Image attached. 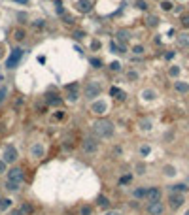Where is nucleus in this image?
Wrapping results in <instances>:
<instances>
[{"mask_svg": "<svg viewBox=\"0 0 189 215\" xmlns=\"http://www.w3.org/2000/svg\"><path fill=\"white\" fill-rule=\"evenodd\" d=\"M146 191H148V187H144V185L134 187V189L130 191V196L134 198L136 202H140V200H146Z\"/></svg>", "mask_w": 189, "mask_h": 215, "instance_id": "f8f14e48", "label": "nucleus"}, {"mask_svg": "<svg viewBox=\"0 0 189 215\" xmlns=\"http://www.w3.org/2000/svg\"><path fill=\"white\" fill-rule=\"evenodd\" d=\"M0 198H2V192H0Z\"/></svg>", "mask_w": 189, "mask_h": 215, "instance_id": "de8ad7c7", "label": "nucleus"}, {"mask_svg": "<svg viewBox=\"0 0 189 215\" xmlns=\"http://www.w3.org/2000/svg\"><path fill=\"white\" fill-rule=\"evenodd\" d=\"M102 215H123V213H121L119 209H108V211H104Z\"/></svg>", "mask_w": 189, "mask_h": 215, "instance_id": "e433bc0d", "label": "nucleus"}, {"mask_svg": "<svg viewBox=\"0 0 189 215\" xmlns=\"http://www.w3.org/2000/svg\"><path fill=\"white\" fill-rule=\"evenodd\" d=\"M0 215H2V213H0Z\"/></svg>", "mask_w": 189, "mask_h": 215, "instance_id": "09e8293b", "label": "nucleus"}, {"mask_svg": "<svg viewBox=\"0 0 189 215\" xmlns=\"http://www.w3.org/2000/svg\"><path fill=\"white\" fill-rule=\"evenodd\" d=\"M178 43L183 45V47H187V45H189V34L187 32H182L180 36H178Z\"/></svg>", "mask_w": 189, "mask_h": 215, "instance_id": "b1692460", "label": "nucleus"}, {"mask_svg": "<svg viewBox=\"0 0 189 215\" xmlns=\"http://www.w3.org/2000/svg\"><path fill=\"white\" fill-rule=\"evenodd\" d=\"M106 109H108V106H106V102H102V100H95L91 104V111L95 113V115H102V113H106Z\"/></svg>", "mask_w": 189, "mask_h": 215, "instance_id": "ddd939ff", "label": "nucleus"}, {"mask_svg": "<svg viewBox=\"0 0 189 215\" xmlns=\"http://www.w3.org/2000/svg\"><path fill=\"white\" fill-rule=\"evenodd\" d=\"M183 215H189V209H185V213H183Z\"/></svg>", "mask_w": 189, "mask_h": 215, "instance_id": "49530a36", "label": "nucleus"}, {"mask_svg": "<svg viewBox=\"0 0 189 215\" xmlns=\"http://www.w3.org/2000/svg\"><path fill=\"white\" fill-rule=\"evenodd\" d=\"M6 96H8V89L6 87H0V104L6 100Z\"/></svg>", "mask_w": 189, "mask_h": 215, "instance_id": "c756f323", "label": "nucleus"}, {"mask_svg": "<svg viewBox=\"0 0 189 215\" xmlns=\"http://www.w3.org/2000/svg\"><path fill=\"white\" fill-rule=\"evenodd\" d=\"M95 211V206H91V204H81L80 209H77V215H93Z\"/></svg>", "mask_w": 189, "mask_h": 215, "instance_id": "f3484780", "label": "nucleus"}, {"mask_svg": "<svg viewBox=\"0 0 189 215\" xmlns=\"http://www.w3.org/2000/svg\"><path fill=\"white\" fill-rule=\"evenodd\" d=\"M100 93H102V87H100V83H98V81H89L87 83V87H85V98L87 100H96L98 96H100Z\"/></svg>", "mask_w": 189, "mask_h": 215, "instance_id": "39448f33", "label": "nucleus"}, {"mask_svg": "<svg viewBox=\"0 0 189 215\" xmlns=\"http://www.w3.org/2000/svg\"><path fill=\"white\" fill-rule=\"evenodd\" d=\"M6 172H8V164L2 161V158H0V176H4Z\"/></svg>", "mask_w": 189, "mask_h": 215, "instance_id": "2f4dec72", "label": "nucleus"}, {"mask_svg": "<svg viewBox=\"0 0 189 215\" xmlns=\"http://www.w3.org/2000/svg\"><path fill=\"white\" fill-rule=\"evenodd\" d=\"M151 128H153L151 119H142V121H140V130H142V132H149Z\"/></svg>", "mask_w": 189, "mask_h": 215, "instance_id": "412c9836", "label": "nucleus"}, {"mask_svg": "<svg viewBox=\"0 0 189 215\" xmlns=\"http://www.w3.org/2000/svg\"><path fill=\"white\" fill-rule=\"evenodd\" d=\"M6 179L9 181H17V183L23 185L25 183V168L23 166H12V168H8V172H6Z\"/></svg>", "mask_w": 189, "mask_h": 215, "instance_id": "7ed1b4c3", "label": "nucleus"}, {"mask_svg": "<svg viewBox=\"0 0 189 215\" xmlns=\"http://www.w3.org/2000/svg\"><path fill=\"white\" fill-rule=\"evenodd\" d=\"M138 153H140V157H148V155L151 153V147H149L148 143H142L140 149H138Z\"/></svg>", "mask_w": 189, "mask_h": 215, "instance_id": "a878e982", "label": "nucleus"}, {"mask_svg": "<svg viewBox=\"0 0 189 215\" xmlns=\"http://www.w3.org/2000/svg\"><path fill=\"white\" fill-rule=\"evenodd\" d=\"M93 134L98 140H110L115 134V124L110 119H96L93 123Z\"/></svg>", "mask_w": 189, "mask_h": 215, "instance_id": "f257e3e1", "label": "nucleus"}, {"mask_svg": "<svg viewBox=\"0 0 189 215\" xmlns=\"http://www.w3.org/2000/svg\"><path fill=\"white\" fill-rule=\"evenodd\" d=\"M189 191V185L187 183H174L168 187V192H180V195H185Z\"/></svg>", "mask_w": 189, "mask_h": 215, "instance_id": "2eb2a0df", "label": "nucleus"}, {"mask_svg": "<svg viewBox=\"0 0 189 215\" xmlns=\"http://www.w3.org/2000/svg\"><path fill=\"white\" fill-rule=\"evenodd\" d=\"M74 38H76V40H81V38H83V32H80V30L74 32Z\"/></svg>", "mask_w": 189, "mask_h": 215, "instance_id": "a19ab883", "label": "nucleus"}, {"mask_svg": "<svg viewBox=\"0 0 189 215\" xmlns=\"http://www.w3.org/2000/svg\"><path fill=\"white\" fill-rule=\"evenodd\" d=\"M95 206L102 211H108V209H112V202H110V198L106 195H98L96 200H95Z\"/></svg>", "mask_w": 189, "mask_h": 215, "instance_id": "9d476101", "label": "nucleus"}, {"mask_svg": "<svg viewBox=\"0 0 189 215\" xmlns=\"http://www.w3.org/2000/svg\"><path fill=\"white\" fill-rule=\"evenodd\" d=\"M132 53H134V55H142L144 47H142V45H134V47H132Z\"/></svg>", "mask_w": 189, "mask_h": 215, "instance_id": "f704fd0d", "label": "nucleus"}, {"mask_svg": "<svg viewBox=\"0 0 189 215\" xmlns=\"http://www.w3.org/2000/svg\"><path fill=\"white\" fill-rule=\"evenodd\" d=\"M166 211V206L164 202H153V204H146V213L148 215H164Z\"/></svg>", "mask_w": 189, "mask_h": 215, "instance_id": "1a4fd4ad", "label": "nucleus"}, {"mask_svg": "<svg viewBox=\"0 0 189 215\" xmlns=\"http://www.w3.org/2000/svg\"><path fill=\"white\" fill-rule=\"evenodd\" d=\"M148 25H149V27H157V25H159V19L155 17V15H149V17H148Z\"/></svg>", "mask_w": 189, "mask_h": 215, "instance_id": "cd10ccee", "label": "nucleus"}, {"mask_svg": "<svg viewBox=\"0 0 189 215\" xmlns=\"http://www.w3.org/2000/svg\"><path fill=\"white\" fill-rule=\"evenodd\" d=\"M30 157L32 158H42L43 155H46V149H43V145H42V142H34L30 145Z\"/></svg>", "mask_w": 189, "mask_h": 215, "instance_id": "9b49d317", "label": "nucleus"}, {"mask_svg": "<svg viewBox=\"0 0 189 215\" xmlns=\"http://www.w3.org/2000/svg\"><path fill=\"white\" fill-rule=\"evenodd\" d=\"M77 8H80L81 11H91V2H89V0H80V2H77Z\"/></svg>", "mask_w": 189, "mask_h": 215, "instance_id": "393cba45", "label": "nucleus"}, {"mask_svg": "<svg viewBox=\"0 0 189 215\" xmlns=\"http://www.w3.org/2000/svg\"><path fill=\"white\" fill-rule=\"evenodd\" d=\"M185 204V195H180V192H168V208L172 211L180 209Z\"/></svg>", "mask_w": 189, "mask_h": 215, "instance_id": "423d86ee", "label": "nucleus"}, {"mask_svg": "<svg viewBox=\"0 0 189 215\" xmlns=\"http://www.w3.org/2000/svg\"><path fill=\"white\" fill-rule=\"evenodd\" d=\"M25 55V49H21V47H15V49H12V55L8 57V61H6V68H15L17 64H19V61H21V57Z\"/></svg>", "mask_w": 189, "mask_h": 215, "instance_id": "6e6552de", "label": "nucleus"}, {"mask_svg": "<svg viewBox=\"0 0 189 215\" xmlns=\"http://www.w3.org/2000/svg\"><path fill=\"white\" fill-rule=\"evenodd\" d=\"M136 174H138V176H144V174H146V164H144V162H138V164H136Z\"/></svg>", "mask_w": 189, "mask_h": 215, "instance_id": "bb28decb", "label": "nucleus"}, {"mask_svg": "<svg viewBox=\"0 0 189 215\" xmlns=\"http://www.w3.org/2000/svg\"><path fill=\"white\" fill-rule=\"evenodd\" d=\"M117 42H119V45H125V42L129 40V36H130V32L129 30H117Z\"/></svg>", "mask_w": 189, "mask_h": 215, "instance_id": "a211bd4d", "label": "nucleus"}, {"mask_svg": "<svg viewBox=\"0 0 189 215\" xmlns=\"http://www.w3.org/2000/svg\"><path fill=\"white\" fill-rule=\"evenodd\" d=\"M98 147H100V142H98V138H95V136H89V138H85L81 142V151L85 155H96Z\"/></svg>", "mask_w": 189, "mask_h": 215, "instance_id": "f03ea898", "label": "nucleus"}, {"mask_svg": "<svg viewBox=\"0 0 189 215\" xmlns=\"http://www.w3.org/2000/svg\"><path fill=\"white\" fill-rule=\"evenodd\" d=\"M91 64H93V68H100L102 66V61L100 59H91Z\"/></svg>", "mask_w": 189, "mask_h": 215, "instance_id": "c9c22d12", "label": "nucleus"}, {"mask_svg": "<svg viewBox=\"0 0 189 215\" xmlns=\"http://www.w3.org/2000/svg\"><path fill=\"white\" fill-rule=\"evenodd\" d=\"M183 23H185V25L189 27V17H183Z\"/></svg>", "mask_w": 189, "mask_h": 215, "instance_id": "c03bdc74", "label": "nucleus"}, {"mask_svg": "<svg viewBox=\"0 0 189 215\" xmlns=\"http://www.w3.org/2000/svg\"><path fill=\"white\" fill-rule=\"evenodd\" d=\"M76 100H77V95L76 93H70L68 95V102H76Z\"/></svg>", "mask_w": 189, "mask_h": 215, "instance_id": "58836bf2", "label": "nucleus"}, {"mask_svg": "<svg viewBox=\"0 0 189 215\" xmlns=\"http://www.w3.org/2000/svg\"><path fill=\"white\" fill-rule=\"evenodd\" d=\"M13 38H15V40H23V38H25V30H23V28H17Z\"/></svg>", "mask_w": 189, "mask_h": 215, "instance_id": "7c9ffc66", "label": "nucleus"}, {"mask_svg": "<svg viewBox=\"0 0 189 215\" xmlns=\"http://www.w3.org/2000/svg\"><path fill=\"white\" fill-rule=\"evenodd\" d=\"M110 68H112L114 72H119V70H121V64H119V62H112V64H110Z\"/></svg>", "mask_w": 189, "mask_h": 215, "instance_id": "4c0bfd02", "label": "nucleus"}, {"mask_svg": "<svg viewBox=\"0 0 189 215\" xmlns=\"http://www.w3.org/2000/svg\"><path fill=\"white\" fill-rule=\"evenodd\" d=\"M155 96H157V93H155L153 89H146V91H142V98H144V100H155Z\"/></svg>", "mask_w": 189, "mask_h": 215, "instance_id": "5701e85b", "label": "nucleus"}, {"mask_svg": "<svg viewBox=\"0 0 189 215\" xmlns=\"http://www.w3.org/2000/svg\"><path fill=\"white\" fill-rule=\"evenodd\" d=\"M161 200H163V191H161V187H157V185L148 187V191H146V202H148V204H153V202H161Z\"/></svg>", "mask_w": 189, "mask_h": 215, "instance_id": "0eeeda50", "label": "nucleus"}, {"mask_svg": "<svg viewBox=\"0 0 189 215\" xmlns=\"http://www.w3.org/2000/svg\"><path fill=\"white\" fill-rule=\"evenodd\" d=\"M178 74H180V68H178V66H172L170 70H168V76H170V77H176Z\"/></svg>", "mask_w": 189, "mask_h": 215, "instance_id": "72a5a7b5", "label": "nucleus"}, {"mask_svg": "<svg viewBox=\"0 0 189 215\" xmlns=\"http://www.w3.org/2000/svg\"><path fill=\"white\" fill-rule=\"evenodd\" d=\"M4 189H6L8 192H19L21 189H23V185H21V183H17V181H9V179H6Z\"/></svg>", "mask_w": 189, "mask_h": 215, "instance_id": "4468645a", "label": "nucleus"}, {"mask_svg": "<svg viewBox=\"0 0 189 215\" xmlns=\"http://www.w3.org/2000/svg\"><path fill=\"white\" fill-rule=\"evenodd\" d=\"M12 208H13V200L12 198H6V196L0 198V213H4L8 209H12Z\"/></svg>", "mask_w": 189, "mask_h": 215, "instance_id": "dca6fc26", "label": "nucleus"}, {"mask_svg": "<svg viewBox=\"0 0 189 215\" xmlns=\"http://www.w3.org/2000/svg\"><path fill=\"white\" fill-rule=\"evenodd\" d=\"M132 181V174H129V176H123L119 179V185H127V183H130Z\"/></svg>", "mask_w": 189, "mask_h": 215, "instance_id": "c85d7f7f", "label": "nucleus"}, {"mask_svg": "<svg viewBox=\"0 0 189 215\" xmlns=\"http://www.w3.org/2000/svg\"><path fill=\"white\" fill-rule=\"evenodd\" d=\"M138 8H140V9H146L148 6H146V2H144V0H138Z\"/></svg>", "mask_w": 189, "mask_h": 215, "instance_id": "37998d69", "label": "nucleus"}, {"mask_svg": "<svg viewBox=\"0 0 189 215\" xmlns=\"http://www.w3.org/2000/svg\"><path fill=\"white\" fill-rule=\"evenodd\" d=\"M110 95H112L114 98H117V100H125V93L121 89H117V87H112L110 89Z\"/></svg>", "mask_w": 189, "mask_h": 215, "instance_id": "4be33fe9", "label": "nucleus"}, {"mask_svg": "<svg viewBox=\"0 0 189 215\" xmlns=\"http://www.w3.org/2000/svg\"><path fill=\"white\" fill-rule=\"evenodd\" d=\"M176 91L180 95H187L189 93V83L187 81H176Z\"/></svg>", "mask_w": 189, "mask_h": 215, "instance_id": "6ab92c4d", "label": "nucleus"}, {"mask_svg": "<svg viewBox=\"0 0 189 215\" xmlns=\"http://www.w3.org/2000/svg\"><path fill=\"white\" fill-rule=\"evenodd\" d=\"M17 158H19V153H17V147L15 145H6L4 147V151H2V161L8 164V166H13L17 162Z\"/></svg>", "mask_w": 189, "mask_h": 215, "instance_id": "20e7f679", "label": "nucleus"}, {"mask_svg": "<svg viewBox=\"0 0 189 215\" xmlns=\"http://www.w3.org/2000/svg\"><path fill=\"white\" fill-rule=\"evenodd\" d=\"M161 8H163L164 11H170V9H172V2H168V0H164V2H161Z\"/></svg>", "mask_w": 189, "mask_h": 215, "instance_id": "473e14b6", "label": "nucleus"}, {"mask_svg": "<svg viewBox=\"0 0 189 215\" xmlns=\"http://www.w3.org/2000/svg\"><path fill=\"white\" fill-rule=\"evenodd\" d=\"M15 2H21V4H27L28 0H15Z\"/></svg>", "mask_w": 189, "mask_h": 215, "instance_id": "a18cd8bd", "label": "nucleus"}, {"mask_svg": "<svg viewBox=\"0 0 189 215\" xmlns=\"http://www.w3.org/2000/svg\"><path fill=\"white\" fill-rule=\"evenodd\" d=\"M127 76H129V79H138V74H136V72H132V70H130Z\"/></svg>", "mask_w": 189, "mask_h": 215, "instance_id": "ea45409f", "label": "nucleus"}, {"mask_svg": "<svg viewBox=\"0 0 189 215\" xmlns=\"http://www.w3.org/2000/svg\"><path fill=\"white\" fill-rule=\"evenodd\" d=\"M163 174L166 176V177H174L178 172H176V166H172V164H164L163 166Z\"/></svg>", "mask_w": 189, "mask_h": 215, "instance_id": "aec40b11", "label": "nucleus"}, {"mask_svg": "<svg viewBox=\"0 0 189 215\" xmlns=\"http://www.w3.org/2000/svg\"><path fill=\"white\" fill-rule=\"evenodd\" d=\"M110 49H112L114 53H117V43H115V42H112V43H110Z\"/></svg>", "mask_w": 189, "mask_h": 215, "instance_id": "79ce46f5", "label": "nucleus"}]
</instances>
